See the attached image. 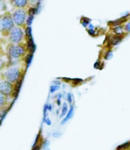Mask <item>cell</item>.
Listing matches in <instances>:
<instances>
[{
	"mask_svg": "<svg viewBox=\"0 0 130 150\" xmlns=\"http://www.w3.org/2000/svg\"><path fill=\"white\" fill-rule=\"evenodd\" d=\"M34 19V16H32V15H28L27 17V19H26L25 24L27 25V27H31V24L33 23V21Z\"/></svg>",
	"mask_w": 130,
	"mask_h": 150,
	"instance_id": "e0dca14e",
	"label": "cell"
},
{
	"mask_svg": "<svg viewBox=\"0 0 130 150\" xmlns=\"http://www.w3.org/2000/svg\"><path fill=\"white\" fill-rule=\"evenodd\" d=\"M113 56V51L110 50L105 53L104 56H103V59H104L105 60H110Z\"/></svg>",
	"mask_w": 130,
	"mask_h": 150,
	"instance_id": "9a60e30c",
	"label": "cell"
},
{
	"mask_svg": "<svg viewBox=\"0 0 130 150\" xmlns=\"http://www.w3.org/2000/svg\"><path fill=\"white\" fill-rule=\"evenodd\" d=\"M44 123H45L46 125H48V126H50L51 124H52V122H51L50 118V117H48L45 119V121H44Z\"/></svg>",
	"mask_w": 130,
	"mask_h": 150,
	"instance_id": "7402d4cb",
	"label": "cell"
},
{
	"mask_svg": "<svg viewBox=\"0 0 130 150\" xmlns=\"http://www.w3.org/2000/svg\"><path fill=\"white\" fill-rule=\"evenodd\" d=\"M69 110V104H68L67 102H63V104H62V109H61V113L60 115H59V117H60V118L65 117V116L68 113Z\"/></svg>",
	"mask_w": 130,
	"mask_h": 150,
	"instance_id": "8fae6325",
	"label": "cell"
},
{
	"mask_svg": "<svg viewBox=\"0 0 130 150\" xmlns=\"http://www.w3.org/2000/svg\"><path fill=\"white\" fill-rule=\"evenodd\" d=\"M124 36L125 35H122V36H117V35H114L111 38V39L110 40V44L111 46H117L118 44H120L122 42V40H123Z\"/></svg>",
	"mask_w": 130,
	"mask_h": 150,
	"instance_id": "9c48e42d",
	"label": "cell"
},
{
	"mask_svg": "<svg viewBox=\"0 0 130 150\" xmlns=\"http://www.w3.org/2000/svg\"><path fill=\"white\" fill-rule=\"evenodd\" d=\"M2 20H1V17H0V32H2Z\"/></svg>",
	"mask_w": 130,
	"mask_h": 150,
	"instance_id": "83f0119b",
	"label": "cell"
},
{
	"mask_svg": "<svg viewBox=\"0 0 130 150\" xmlns=\"http://www.w3.org/2000/svg\"><path fill=\"white\" fill-rule=\"evenodd\" d=\"M2 79L9 82L13 85L19 83L22 76V73L18 66H7L2 74Z\"/></svg>",
	"mask_w": 130,
	"mask_h": 150,
	"instance_id": "6da1fadb",
	"label": "cell"
},
{
	"mask_svg": "<svg viewBox=\"0 0 130 150\" xmlns=\"http://www.w3.org/2000/svg\"><path fill=\"white\" fill-rule=\"evenodd\" d=\"M13 6L17 8H24L29 3V0H11Z\"/></svg>",
	"mask_w": 130,
	"mask_h": 150,
	"instance_id": "52a82bcc",
	"label": "cell"
},
{
	"mask_svg": "<svg viewBox=\"0 0 130 150\" xmlns=\"http://www.w3.org/2000/svg\"><path fill=\"white\" fill-rule=\"evenodd\" d=\"M0 1H1V0H0Z\"/></svg>",
	"mask_w": 130,
	"mask_h": 150,
	"instance_id": "f546056e",
	"label": "cell"
},
{
	"mask_svg": "<svg viewBox=\"0 0 130 150\" xmlns=\"http://www.w3.org/2000/svg\"><path fill=\"white\" fill-rule=\"evenodd\" d=\"M99 66H101V63L99 61H97V63L95 64V68H97L98 69Z\"/></svg>",
	"mask_w": 130,
	"mask_h": 150,
	"instance_id": "4316f807",
	"label": "cell"
},
{
	"mask_svg": "<svg viewBox=\"0 0 130 150\" xmlns=\"http://www.w3.org/2000/svg\"><path fill=\"white\" fill-rule=\"evenodd\" d=\"M91 23V20L88 18H82V25L84 26V27H87L88 26V25Z\"/></svg>",
	"mask_w": 130,
	"mask_h": 150,
	"instance_id": "ac0fdd59",
	"label": "cell"
},
{
	"mask_svg": "<svg viewBox=\"0 0 130 150\" xmlns=\"http://www.w3.org/2000/svg\"><path fill=\"white\" fill-rule=\"evenodd\" d=\"M123 28L125 33H130V22H128V23H126V25H124Z\"/></svg>",
	"mask_w": 130,
	"mask_h": 150,
	"instance_id": "44dd1931",
	"label": "cell"
},
{
	"mask_svg": "<svg viewBox=\"0 0 130 150\" xmlns=\"http://www.w3.org/2000/svg\"><path fill=\"white\" fill-rule=\"evenodd\" d=\"M46 108H47V110H48V111H51L52 110V104H50V103H47V104H46Z\"/></svg>",
	"mask_w": 130,
	"mask_h": 150,
	"instance_id": "cb8c5ba5",
	"label": "cell"
},
{
	"mask_svg": "<svg viewBox=\"0 0 130 150\" xmlns=\"http://www.w3.org/2000/svg\"><path fill=\"white\" fill-rule=\"evenodd\" d=\"M88 31V33L90 34V36L91 37H95V36L97 35V33L96 30L95 29H87Z\"/></svg>",
	"mask_w": 130,
	"mask_h": 150,
	"instance_id": "ffe728a7",
	"label": "cell"
},
{
	"mask_svg": "<svg viewBox=\"0 0 130 150\" xmlns=\"http://www.w3.org/2000/svg\"><path fill=\"white\" fill-rule=\"evenodd\" d=\"M87 27H88V29H95V26H94V25H93L91 23L89 24Z\"/></svg>",
	"mask_w": 130,
	"mask_h": 150,
	"instance_id": "484cf974",
	"label": "cell"
},
{
	"mask_svg": "<svg viewBox=\"0 0 130 150\" xmlns=\"http://www.w3.org/2000/svg\"><path fill=\"white\" fill-rule=\"evenodd\" d=\"M61 135H62V134H61V133H58V132L53 133V134H52V136H53L54 137H59Z\"/></svg>",
	"mask_w": 130,
	"mask_h": 150,
	"instance_id": "d4e9b609",
	"label": "cell"
},
{
	"mask_svg": "<svg viewBox=\"0 0 130 150\" xmlns=\"http://www.w3.org/2000/svg\"><path fill=\"white\" fill-rule=\"evenodd\" d=\"M12 19L15 26L22 27L25 25L26 19L27 17V13L24 8H18L13 12Z\"/></svg>",
	"mask_w": 130,
	"mask_h": 150,
	"instance_id": "277c9868",
	"label": "cell"
},
{
	"mask_svg": "<svg viewBox=\"0 0 130 150\" xmlns=\"http://www.w3.org/2000/svg\"><path fill=\"white\" fill-rule=\"evenodd\" d=\"M15 92V86L9 82L2 79H0V93L7 98H11Z\"/></svg>",
	"mask_w": 130,
	"mask_h": 150,
	"instance_id": "5b68a950",
	"label": "cell"
},
{
	"mask_svg": "<svg viewBox=\"0 0 130 150\" xmlns=\"http://www.w3.org/2000/svg\"><path fill=\"white\" fill-rule=\"evenodd\" d=\"M128 149H130V141L119 146L117 149H116V150H127Z\"/></svg>",
	"mask_w": 130,
	"mask_h": 150,
	"instance_id": "4fadbf2b",
	"label": "cell"
},
{
	"mask_svg": "<svg viewBox=\"0 0 130 150\" xmlns=\"http://www.w3.org/2000/svg\"><path fill=\"white\" fill-rule=\"evenodd\" d=\"M27 52V45L22 43L18 44H11L8 48V55L10 60H20L22 57L25 56Z\"/></svg>",
	"mask_w": 130,
	"mask_h": 150,
	"instance_id": "7a4b0ae2",
	"label": "cell"
},
{
	"mask_svg": "<svg viewBox=\"0 0 130 150\" xmlns=\"http://www.w3.org/2000/svg\"><path fill=\"white\" fill-rule=\"evenodd\" d=\"M61 86H56V85H51L50 86V94H53V93H55L56 92H57V91H59V89H60Z\"/></svg>",
	"mask_w": 130,
	"mask_h": 150,
	"instance_id": "5bb4252c",
	"label": "cell"
},
{
	"mask_svg": "<svg viewBox=\"0 0 130 150\" xmlns=\"http://www.w3.org/2000/svg\"><path fill=\"white\" fill-rule=\"evenodd\" d=\"M2 20V33L4 34L5 35L9 34V32L15 27V25L13 21L12 17L10 15H5L2 17H1Z\"/></svg>",
	"mask_w": 130,
	"mask_h": 150,
	"instance_id": "8992f818",
	"label": "cell"
},
{
	"mask_svg": "<svg viewBox=\"0 0 130 150\" xmlns=\"http://www.w3.org/2000/svg\"><path fill=\"white\" fill-rule=\"evenodd\" d=\"M6 67V63L4 60H2V59H0V72H2Z\"/></svg>",
	"mask_w": 130,
	"mask_h": 150,
	"instance_id": "d6986e66",
	"label": "cell"
},
{
	"mask_svg": "<svg viewBox=\"0 0 130 150\" xmlns=\"http://www.w3.org/2000/svg\"><path fill=\"white\" fill-rule=\"evenodd\" d=\"M65 97H66V100H67L68 104H69L70 106H71V105H73V104H72V103H73V95H72V94L70 93V92H69V93L66 94Z\"/></svg>",
	"mask_w": 130,
	"mask_h": 150,
	"instance_id": "2e32d148",
	"label": "cell"
},
{
	"mask_svg": "<svg viewBox=\"0 0 130 150\" xmlns=\"http://www.w3.org/2000/svg\"><path fill=\"white\" fill-rule=\"evenodd\" d=\"M112 31L114 33L115 35L117 36H122L125 35V32H124V28L123 26L121 25H119V26H116V27H113L112 28Z\"/></svg>",
	"mask_w": 130,
	"mask_h": 150,
	"instance_id": "30bf717a",
	"label": "cell"
},
{
	"mask_svg": "<svg viewBox=\"0 0 130 150\" xmlns=\"http://www.w3.org/2000/svg\"><path fill=\"white\" fill-rule=\"evenodd\" d=\"M8 37H9V40L11 44H18L22 43L25 37V34L22 27L15 26L9 32Z\"/></svg>",
	"mask_w": 130,
	"mask_h": 150,
	"instance_id": "3957f363",
	"label": "cell"
},
{
	"mask_svg": "<svg viewBox=\"0 0 130 150\" xmlns=\"http://www.w3.org/2000/svg\"><path fill=\"white\" fill-rule=\"evenodd\" d=\"M52 85H56V86H61V82L59 81V80H54V81H52Z\"/></svg>",
	"mask_w": 130,
	"mask_h": 150,
	"instance_id": "603a6c76",
	"label": "cell"
},
{
	"mask_svg": "<svg viewBox=\"0 0 130 150\" xmlns=\"http://www.w3.org/2000/svg\"><path fill=\"white\" fill-rule=\"evenodd\" d=\"M33 150H40V146H37L36 147H34Z\"/></svg>",
	"mask_w": 130,
	"mask_h": 150,
	"instance_id": "f1b7e54d",
	"label": "cell"
},
{
	"mask_svg": "<svg viewBox=\"0 0 130 150\" xmlns=\"http://www.w3.org/2000/svg\"><path fill=\"white\" fill-rule=\"evenodd\" d=\"M74 112H75V107L74 105H71L69 108V110L68 111V113L66 114V115L65 116V117L63 119V121L61 122V125H64L65 123H67L68 121L71 120L74 116Z\"/></svg>",
	"mask_w": 130,
	"mask_h": 150,
	"instance_id": "ba28073f",
	"label": "cell"
},
{
	"mask_svg": "<svg viewBox=\"0 0 130 150\" xmlns=\"http://www.w3.org/2000/svg\"><path fill=\"white\" fill-rule=\"evenodd\" d=\"M7 101H8V98L3 95L2 93H0V110L6 107Z\"/></svg>",
	"mask_w": 130,
	"mask_h": 150,
	"instance_id": "7c38bea8",
	"label": "cell"
}]
</instances>
